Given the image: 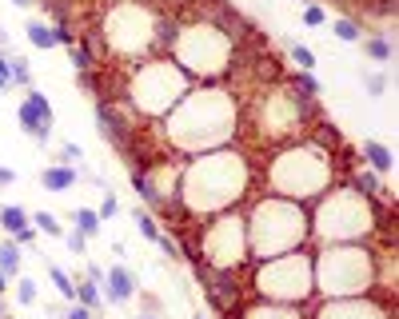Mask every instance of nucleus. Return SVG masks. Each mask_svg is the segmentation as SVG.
<instances>
[{
    "label": "nucleus",
    "mask_w": 399,
    "mask_h": 319,
    "mask_svg": "<svg viewBox=\"0 0 399 319\" xmlns=\"http://www.w3.org/2000/svg\"><path fill=\"white\" fill-rule=\"evenodd\" d=\"M200 37H204V44L200 48H192V44H184L180 40V60L192 64V68H200V72H216V68H224L228 60V40L220 37V28H200Z\"/></svg>",
    "instance_id": "f257e3e1"
},
{
    "label": "nucleus",
    "mask_w": 399,
    "mask_h": 319,
    "mask_svg": "<svg viewBox=\"0 0 399 319\" xmlns=\"http://www.w3.org/2000/svg\"><path fill=\"white\" fill-rule=\"evenodd\" d=\"M0 228L13 235L16 244L32 247V240H37V232H32V216H28L20 204H0Z\"/></svg>",
    "instance_id": "f03ea898"
},
{
    "label": "nucleus",
    "mask_w": 399,
    "mask_h": 319,
    "mask_svg": "<svg viewBox=\"0 0 399 319\" xmlns=\"http://www.w3.org/2000/svg\"><path fill=\"white\" fill-rule=\"evenodd\" d=\"M104 299L108 304H128V299H136V280H132V271L128 268H112V271H104Z\"/></svg>",
    "instance_id": "7ed1b4c3"
},
{
    "label": "nucleus",
    "mask_w": 399,
    "mask_h": 319,
    "mask_svg": "<svg viewBox=\"0 0 399 319\" xmlns=\"http://www.w3.org/2000/svg\"><path fill=\"white\" fill-rule=\"evenodd\" d=\"M16 120H20V128H25V132L32 136L40 148H48V144H52V124L44 120V116L32 108V104H20V108H16Z\"/></svg>",
    "instance_id": "20e7f679"
},
{
    "label": "nucleus",
    "mask_w": 399,
    "mask_h": 319,
    "mask_svg": "<svg viewBox=\"0 0 399 319\" xmlns=\"http://www.w3.org/2000/svg\"><path fill=\"white\" fill-rule=\"evenodd\" d=\"M76 180H80V168H72V164H56V168H44V172H40L44 192H68Z\"/></svg>",
    "instance_id": "39448f33"
},
{
    "label": "nucleus",
    "mask_w": 399,
    "mask_h": 319,
    "mask_svg": "<svg viewBox=\"0 0 399 319\" xmlns=\"http://www.w3.org/2000/svg\"><path fill=\"white\" fill-rule=\"evenodd\" d=\"M0 271H4L8 280L20 271V244H16L13 235H4V240H0Z\"/></svg>",
    "instance_id": "423d86ee"
},
{
    "label": "nucleus",
    "mask_w": 399,
    "mask_h": 319,
    "mask_svg": "<svg viewBox=\"0 0 399 319\" xmlns=\"http://www.w3.org/2000/svg\"><path fill=\"white\" fill-rule=\"evenodd\" d=\"M25 37L32 40L40 52H52V48H56V32H52L48 25H40V20H28V25H25Z\"/></svg>",
    "instance_id": "0eeeda50"
},
{
    "label": "nucleus",
    "mask_w": 399,
    "mask_h": 319,
    "mask_svg": "<svg viewBox=\"0 0 399 319\" xmlns=\"http://www.w3.org/2000/svg\"><path fill=\"white\" fill-rule=\"evenodd\" d=\"M76 304H84L88 311H100V307H104L100 283H92V280H80V283H76Z\"/></svg>",
    "instance_id": "6e6552de"
},
{
    "label": "nucleus",
    "mask_w": 399,
    "mask_h": 319,
    "mask_svg": "<svg viewBox=\"0 0 399 319\" xmlns=\"http://www.w3.org/2000/svg\"><path fill=\"white\" fill-rule=\"evenodd\" d=\"M72 220H76V232L84 235V240H96V235H100V216L92 208H76Z\"/></svg>",
    "instance_id": "1a4fd4ad"
},
{
    "label": "nucleus",
    "mask_w": 399,
    "mask_h": 319,
    "mask_svg": "<svg viewBox=\"0 0 399 319\" xmlns=\"http://www.w3.org/2000/svg\"><path fill=\"white\" fill-rule=\"evenodd\" d=\"M363 156H367V164H372L375 172H391V152H387L384 144L367 140V144H363Z\"/></svg>",
    "instance_id": "9d476101"
},
{
    "label": "nucleus",
    "mask_w": 399,
    "mask_h": 319,
    "mask_svg": "<svg viewBox=\"0 0 399 319\" xmlns=\"http://www.w3.org/2000/svg\"><path fill=\"white\" fill-rule=\"evenodd\" d=\"M363 48H367V56L379 64H391V56H395V48H391V37H372L363 40Z\"/></svg>",
    "instance_id": "9b49d317"
},
{
    "label": "nucleus",
    "mask_w": 399,
    "mask_h": 319,
    "mask_svg": "<svg viewBox=\"0 0 399 319\" xmlns=\"http://www.w3.org/2000/svg\"><path fill=\"white\" fill-rule=\"evenodd\" d=\"M48 275H52V283H56V295H60V299H68V304H76V283L68 280V271L56 268V263H48Z\"/></svg>",
    "instance_id": "f8f14e48"
},
{
    "label": "nucleus",
    "mask_w": 399,
    "mask_h": 319,
    "mask_svg": "<svg viewBox=\"0 0 399 319\" xmlns=\"http://www.w3.org/2000/svg\"><path fill=\"white\" fill-rule=\"evenodd\" d=\"M332 37L344 40V44H360V25H355V20H344V16H339L336 25H332Z\"/></svg>",
    "instance_id": "ddd939ff"
},
{
    "label": "nucleus",
    "mask_w": 399,
    "mask_h": 319,
    "mask_svg": "<svg viewBox=\"0 0 399 319\" xmlns=\"http://www.w3.org/2000/svg\"><path fill=\"white\" fill-rule=\"evenodd\" d=\"M25 104H32V108H37V112H40V116H44V120H48V124H56V112H52L48 96H44V92H40V88H28Z\"/></svg>",
    "instance_id": "4468645a"
},
{
    "label": "nucleus",
    "mask_w": 399,
    "mask_h": 319,
    "mask_svg": "<svg viewBox=\"0 0 399 319\" xmlns=\"http://www.w3.org/2000/svg\"><path fill=\"white\" fill-rule=\"evenodd\" d=\"M32 223H37V228H40V232H44V235H56V240H60V235H64V223L56 220L52 211H32Z\"/></svg>",
    "instance_id": "2eb2a0df"
},
{
    "label": "nucleus",
    "mask_w": 399,
    "mask_h": 319,
    "mask_svg": "<svg viewBox=\"0 0 399 319\" xmlns=\"http://www.w3.org/2000/svg\"><path fill=\"white\" fill-rule=\"evenodd\" d=\"M8 76H13V84L32 88V68H28V60H16V56H8Z\"/></svg>",
    "instance_id": "dca6fc26"
},
{
    "label": "nucleus",
    "mask_w": 399,
    "mask_h": 319,
    "mask_svg": "<svg viewBox=\"0 0 399 319\" xmlns=\"http://www.w3.org/2000/svg\"><path fill=\"white\" fill-rule=\"evenodd\" d=\"M287 52H292V60H296L303 72H312L315 68V52L312 48H303V44H292V40H287Z\"/></svg>",
    "instance_id": "f3484780"
},
{
    "label": "nucleus",
    "mask_w": 399,
    "mask_h": 319,
    "mask_svg": "<svg viewBox=\"0 0 399 319\" xmlns=\"http://www.w3.org/2000/svg\"><path fill=\"white\" fill-rule=\"evenodd\" d=\"M136 228H140V235H144L148 244H156V240H160V228H156V220H152L148 211H136Z\"/></svg>",
    "instance_id": "a211bd4d"
},
{
    "label": "nucleus",
    "mask_w": 399,
    "mask_h": 319,
    "mask_svg": "<svg viewBox=\"0 0 399 319\" xmlns=\"http://www.w3.org/2000/svg\"><path fill=\"white\" fill-rule=\"evenodd\" d=\"M296 84H299V92H303V96H320V92H324V88H320V80H315L312 72H299Z\"/></svg>",
    "instance_id": "6ab92c4d"
},
{
    "label": "nucleus",
    "mask_w": 399,
    "mask_h": 319,
    "mask_svg": "<svg viewBox=\"0 0 399 319\" xmlns=\"http://www.w3.org/2000/svg\"><path fill=\"white\" fill-rule=\"evenodd\" d=\"M16 295H20V304H25V307H28V304H37V283L25 275V280L16 283Z\"/></svg>",
    "instance_id": "aec40b11"
},
{
    "label": "nucleus",
    "mask_w": 399,
    "mask_h": 319,
    "mask_svg": "<svg viewBox=\"0 0 399 319\" xmlns=\"http://www.w3.org/2000/svg\"><path fill=\"white\" fill-rule=\"evenodd\" d=\"M327 16H324V8H320V4H308V8H303V25L308 28H315V25H324Z\"/></svg>",
    "instance_id": "412c9836"
},
{
    "label": "nucleus",
    "mask_w": 399,
    "mask_h": 319,
    "mask_svg": "<svg viewBox=\"0 0 399 319\" xmlns=\"http://www.w3.org/2000/svg\"><path fill=\"white\" fill-rule=\"evenodd\" d=\"M116 211H120V200H116L112 192H108V196H104V204H100V211H96V216H100V220H112Z\"/></svg>",
    "instance_id": "4be33fe9"
},
{
    "label": "nucleus",
    "mask_w": 399,
    "mask_h": 319,
    "mask_svg": "<svg viewBox=\"0 0 399 319\" xmlns=\"http://www.w3.org/2000/svg\"><path fill=\"white\" fill-rule=\"evenodd\" d=\"M355 188H360L363 196H379V180L375 176H355Z\"/></svg>",
    "instance_id": "5701e85b"
},
{
    "label": "nucleus",
    "mask_w": 399,
    "mask_h": 319,
    "mask_svg": "<svg viewBox=\"0 0 399 319\" xmlns=\"http://www.w3.org/2000/svg\"><path fill=\"white\" fill-rule=\"evenodd\" d=\"M60 240H68V247H72L76 256H84V252H88V240H84V235H80V232H64Z\"/></svg>",
    "instance_id": "b1692460"
},
{
    "label": "nucleus",
    "mask_w": 399,
    "mask_h": 319,
    "mask_svg": "<svg viewBox=\"0 0 399 319\" xmlns=\"http://www.w3.org/2000/svg\"><path fill=\"white\" fill-rule=\"evenodd\" d=\"M96 311H88L84 304H68V311H64V319H92Z\"/></svg>",
    "instance_id": "393cba45"
},
{
    "label": "nucleus",
    "mask_w": 399,
    "mask_h": 319,
    "mask_svg": "<svg viewBox=\"0 0 399 319\" xmlns=\"http://www.w3.org/2000/svg\"><path fill=\"white\" fill-rule=\"evenodd\" d=\"M13 88V76H8V56L0 52V92H8Z\"/></svg>",
    "instance_id": "a878e982"
},
{
    "label": "nucleus",
    "mask_w": 399,
    "mask_h": 319,
    "mask_svg": "<svg viewBox=\"0 0 399 319\" xmlns=\"http://www.w3.org/2000/svg\"><path fill=\"white\" fill-rule=\"evenodd\" d=\"M156 244H160V247H164V252H168L172 259H180V247H176V240H168V235L160 232V240H156Z\"/></svg>",
    "instance_id": "bb28decb"
},
{
    "label": "nucleus",
    "mask_w": 399,
    "mask_h": 319,
    "mask_svg": "<svg viewBox=\"0 0 399 319\" xmlns=\"http://www.w3.org/2000/svg\"><path fill=\"white\" fill-rule=\"evenodd\" d=\"M60 152L68 156V164H76V160H84V152H80L76 144H60Z\"/></svg>",
    "instance_id": "cd10ccee"
},
{
    "label": "nucleus",
    "mask_w": 399,
    "mask_h": 319,
    "mask_svg": "<svg viewBox=\"0 0 399 319\" xmlns=\"http://www.w3.org/2000/svg\"><path fill=\"white\" fill-rule=\"evenodd\" d=\"M363 84H367V92H372V96H379V92H384V80H379V76H363Z\"/></svg>",
    "instance_id": "c85d7f7f"
},
{
    "label": "nucleus",
    "mask_w": 399,
    "mask_h": 319,
    "mask_svg": "<svg viewBox=\"0 0 399 319\" xmlns=\"http://www.w3.org/2000/svg\"><path fill=\"white\" fill-rule=\"evenodd\" d=\"M16 184V172L13 168H0V188H13Z\"/></svg>",
    "instance_id": "c756f323"
},
{
    "label": "nucleus",
    "mask_w": 399,
    "mask_h": 319,
    "mask_svg": "<svg viewBox=\"0 0 399 319\" xmlns=\"http://www.w3.org/2000/svg\"><path fill=\"white\" fill-rule=\"evenodd\" d=\"M8 292V275H4V271H0V295Z\"/></svg>",
    "instance_id": "7c9ffc66"
},
{
    "label": "nucleus",
    "mask_w": 399,
    "mask_h": 319,
    "mask_svg": "<svg viewBox=\"0 0 399 319\" xmlns=\"http://www.w3.org/2000/svg\"><path fill=\"white\" fill-rule=\"evenodd\" d=\"M16 8H32V0H13Z\"/></svg>",
    "instance_id": "2f4dec72"
},
{
    "label": "nucleus",
    "mask_w": 399,
    "mask_h": 319,
    "mask_svg": "<svg viewBox=\"0 0 399 319\" xmlns=\"http://www.w3.org/2000/svg\"><path fill=\"white\" fill-rule=\"evenodd\" d=\"M0 319H8V315H4V307H0Z\"/></svg>",
    "instance_id": "473e14b6"
},
{
    "label": "nucleus",
    "mask_w": 399,
    "mask_h": 319,
    "mask_svg": "<svg viewBox=\"0 0 399 319\" xmlns=\"http://www.w3.org/2000/svg\"><path fill=\"white\" fill-rule=\"evenodd\" d=\"M140 319H156V315H140Z\"/></svg>",
    "instance_id": "72a5a7b5"
},
{
    "label": "nucleus",
    "mask_w": 399,
    "mask_h": 319,
    "mask_svg": "<svg viewBox=\"0 0 399 319\" xmlns=\"http://www.w3.org/2000/svg\"><path fill=\"white\" fill-rule=\"evenodd\" d=\"M196 319H204V315H196Z\"/></svg>",
    "instance_id": "f704fd0d"
}]
</instances>
